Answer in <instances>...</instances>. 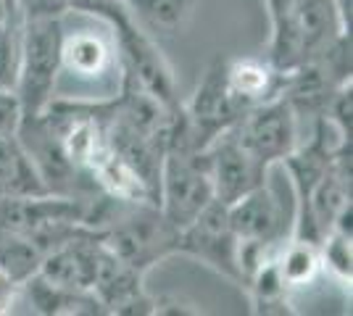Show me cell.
Returning <instances> with one entry per match:
<instances>
[{"label":"cell","mask_w":353,"mask_h":316,"mask_svg":"<svg viewBox=\"0 0 353 316\" xmlns=\"http://www.w3.org/2000/svg\"><path fill=\"white\" fill-rule=\"evenodd\" d=\"M61 34H63V16L21 19L19 74L14 92L24 116L43 114L59 90Z\"/></svg>","instance_id":"6da1fadb"},{"label":"cell","mask_w":353,"mask_h":316,"mask_svg":"<svg viewBox=\"0 0 353 316\" xmlns=\"http://www.w3.org/2000/svg\"><path fill=\"white\" fill-rule=\"evenodd\" d=\"M127 206V211L92 224L119 258L145 274L161 258L179 253V229L163 216L159 203L137 200Z\"/></svg>","instance_id":"7a4b0ae2"},{"label":"cell","mask_w":353,"mask_h":316,"mask_svg":"<svg viewBox=\"0 0 353 316\" xmlns=\"http://www.w3.org/2000/svg\"><path fill=\"white\" fill-rule=\"evenodd\" d=\"M103 21H108L114 30L124 72L132 76L148 95H153L169 111H176L182 103L176 95L174 74H172V66L163 59L161 48L153 43V37L134 21L132 14L124 8V3L117 11H111Z\"/></svg>","instance_id":"3957f363"},{"label":"cell","mask_w":353,"mask_h":316,"mask_svg":"<svg viewBox=\"0 0 353 316\" xmlns=\"http://www.w3.org/2000/svg\"><path fill=\"white\" fill-rule=\"evenodd\" d=\"M230 132L256 161L274 166L298 148V114L290 101L277 92L261 103L248 105Z\"/></svg>","instance_id":"277c9868"},{"label":"cell","mask_w":353,"mask_h":316,"mask_svg":"<svg viewBox=\"0 0 353 316\" xmlns=\"http://www.w3.org/2000/svg\"><path fill=\"white\" fill-rule=\"evenodd\" d=\"M237 245L240 240L230 224L227 206L219 200H211L190 224L179 229V253L203 261L206 266L240 285L243 280L237 266Z\"/></svg>","instance_id":"5b68a950"},{"label":"cell","mask_w":353,"mask_h":316,"mask_svg":"<svg viewBox=\"0 0 353 316\" xmlns=\"http://www.w3.org/2000/svg\"><path fill=\"white\" fill-rule=\"evenodd\" d=\"M227 216H230L237 240L280 245L288 238H293L295 211L285 209L282 193L269 182V177L250 193L237 198L235 203H230Z\"/></svg>","instance_id":"8992f818"},{"label":"cell","mask_w":353,"mask_h":316,"mask_svg":"<svg viewBox=\"0 0 353 316\" xmlns=\"http://www.w3.org/2000/svg\"><path fill=\"white\" fill-rule=\"evenodd\" d=\"M117 69H121L119 59L117 37L111 24L103 21V30L82 27L69 32L63 27L61 34V74L74 76L77 82H105V79H121L117 76Z\"/></svg>","instance_id":"52a82bcc"},{"label":"cell","mask_w":353,"mask_h":316,"mask_svg":"<svg viewBox=\"0 0 353 316\" xmlns=\"http://www.w3.org/2000/svg\"><path fill=\"white\" fill-rule=\"evenodd\" d=\"M245 105L237 101L227 85V61H214L206 72L203 82L192 95L188 105H182V114L190 124L192 135L206 148L216 135L227 132L240 116Z\"/></svg>","instance_id":"ba28073f"},{"label":"cell","mask_w":353,"mask_h":316,"mask_svg":"<svg viewBox=\"0 0 353 316\" xmlns=\"http://www.w3.org/2000/svg\"><path fill=\"white\" fill-rule=\"evenodd\" d=\"M206 164L214 185V198L224 206L235 203L237 198L259 187L269 171V166L256 161L230 129L216 135L206 145Z\"/></svg>","instance_id":"9c48e42d"},{"label":"cell","mask_w":353,"mask_h":316,"mask_svg":"<svg viewBox=\"0 0 353 316\" xmlns=\"http://www.w3.org/2000/svg\"><path fill=\"white\" fill-rule=\"evenodd\" d=\"M43 177L16 135L0 137V196H45Z\"/></svg>","instance_id":"30bf717a"},{"label":"cell","mask_w":353,"mask_h":316,"mask_svg":"<svg viewBox=\"0 0 353 316\" xmlns=\"http://www.w3.org/2000/svg\"><path fill=\"white\" fill-rule=\"evenodd\" d=\"M282 82L285 74H280L269 61H227V85L245 108L282 92Z\"/></svg>","instance_id":"8fae6325"},{"label":"cell","mask_w":353,"mask_h":316,"mask_svg":"<svg viewBox=\"0 0 353 316\" xmlns=\"http://www.w3.org/2000/svg\"><path fill=\"white\" fill-rule=\"evenodd\" d=\"M277 266H280V274L285 280L288 290L293 293L298 287L311 285L319 271L324 269L322 264V248L316 240H309V238H288V240L280 245L277 251Z\"/></svg>","instance_id":"7c38bea8"},{"label":"cell","mask_w":353,"mask_h":316,"mask_svg":"<svg viewBox=\"0 0 353 316\" xmlns=\"http://www.w3.org/2000/svg\"><path fill=\"white\" fill-rule=\"evenodd\" d=\"M140 27L176 34L192 14V0H121Z\"/></svg>","instance_id":"4fadbf2b"},{"label":"cell","mask_w":353,"mask_h":316,"mask_svg":"<svg viewBox=\"0 0 353 316\" xmlns=\"http://www.w3.org/2000/svg\"><path fill=\"white\" fill-rule=\"evenodd\" d=\"M19 43H21V19L11 16L0 21V87L14 90L19 74Z\"/></svg>","instance_id":"5bb4252c"},{"label":"cell","mask_w":353,"mask_h":316,"mask_svg":"<svg viewBox=\"0 0 353 316\" xmlns=\"http://www.w3.org/2000/svg\"><path fill=\"white\" fill-rule=\"evenodd\" d=\"M319 248H322L324 269H332L340 280L351 282V235H345L340 229H330L319 240Z\"/></svg>","instance_id":"9a60e30c"},{"label":"cell","mask_w":353,"mask_h":316,"mask_svg":"<svg viewBox=\"0 0 353 316\" xmlns=\"http://www.w3.org/2000/svg\"><path fill=\"white\" fill-rule=\"evenodd\" d=\"M21 103L16 98L14 90H6L0 87V137H8L19 132V124H21Z\"/></svg>","instance_id":"2e32d148"},{"label":"cell","mask_w":353,"mask_h":316,"mask_svg":"<svg viewBox=\"0 0 353 316\" xmlns=\"http://www.w3.org/2000/svg\"><path fill=\"white\" fill-rule=\"evenodd\" d=\"M19 19H43V16H66L63 0H16Z\"/></svg>","instance_id":"e0dca14e"},{"label":"cell","mask_w":353,"mask_h":316,"mask_svg":"<svg viewBox=\"0 0 353 316\" xmlns=\"http://www.w3.org/2000/svg\"><path fill=\"white\" fill-rule=\"evenodd\" d=\"M69 14H88L98 19H108L111 11H117L121 0H63Z\"/></svg>","instance_id":"ac0fdd59"},{"label":"cell","mask_w":353,"mask_h":316,"mask_svg":"<svg viewBox=\"0 0 353 316\" xmlns=\"http://www.w3.org/2000/svg\"><path fill=\"white\" fill-rule=\"evenodd\" d=\"M19 282L0 266V314H11L19 301Z\"/></svg>","instance_id":"d6986e66"}]
</instances>
